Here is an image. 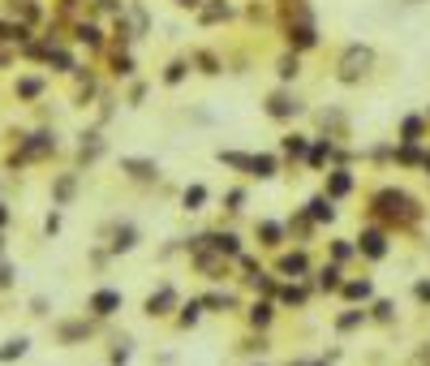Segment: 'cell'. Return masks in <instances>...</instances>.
Segmentation results:
<instances>
[{
	"label": "cell",
	"instance_id": "57",
	"mask_svg": "<svg viewBox=\"0 0 430 366\" xmlns=\"http://www.w3.org/2000/svg\"><path fill=\"white\" fill-rule=\"evenodd\" d=\"M254 366H263V362H254Z\"/></svg>",
	"mask_w": 430,
	"mask_h": 366
},
{
	"label": "cell",
	"instance_id": "38",
	"mask_svg": "<svg viewBox=\"0 0 430 366\" xmlns=\"http://www.w3.org/2000/svg\"><path fill=\"white\" fill-rule=\"evenodd\" d=\"M26 349H31V340L26 336H9L5 345H0V362H13V358H26Z\"/></svg>",
	"mask_w": 430,
	"mask_h": 366
},
{
	"label": "cell",
	"instance_id": "53",
	"mask_svg": "<svg viewBox=\"0 0 430 366\" xmlns=\"http://www.w3.org/2000/svg\"><path fill=\"white\" fill-rule=\"evenodd\" d=\"M9 280H13V267H0V289H5Z\"/></svg>",
	"mask_w": 430,
	"mask_h": 366
},
{
	"label": "cell",
	"instance_id": "31",
	"mask_svg": "<svg viewBox=\"0 0 430 366\" xmlns=\"http://www.w3.org/2000/svg\"><path fill=\"white\" fill-rule=\"evenodd\" d=\"M202 314H207V310H202V302H198V298L181 302V310H176V328H181V332H194V328L202 323Z\"/></svg>",
	"mask_w": 430,
	"mask_h": 366
},
{
	"label": "cell",
	"instance_id": "37",
	"mask_svg": "<svg viewBox=\"0 0 430 366\" xmlns=\"http://www.w3.org/2000/svg\"><path fill=\"white\" fill-rule=\"evenodd\" d=\"M233 17V5H224V0H215V5H202L198 9V22L202 26H211V22H229Z\"/></svg>",
	"mask_w": 430,
	"mask_h": 366
},
{
	"label": "cell",
	"instance_id": "26",
	"mask_svg": "<svg viewBox=\"0 0 430 366\" xmlns=\"http://www.w3.org/2000/svg\"><path fill=\"white\" fill-rule=\"evenodd\" d=\"M370 323V314H366V306H344L336 319H332V328L340 332V336H348V332H358V328H366Z\"/></svg>",
	"mask_w": 430,
	"mask_h": 366
},
{
	"label": "cell",
	"instance_id": "48",
	"mask_svg": "<svg viewBox=\"0 0 430 366\" xmlns=\"http://www.w3.org/2000/svg\"><path fill=\"white\" fill-rule=\"evenodd\" d=\"M130 353H134V349H130V340H121V345L108 353V366H125V362H130Z\"/></svg>",
	"mask_w": 430,
	"mask_h": 366
},
{
	"label": "cell",
	"instance_id": "50",
	"mask_svg": "<svg viewBox=\"0 0 430 366\" xmlns=\"http://www.w3.org/2000/svg\"><path fill=\"white\" fill-rule=\"evenodd\" d=\"M289 366H332V362H327V358H293Z\"/></svg>",
	"mask_w": 430,
	"mask_h": 366
},
{
	"label": "cell",
	"instance_id": "24",
	"mask_svg": "<svg viewBox=\"0 0 430 366\" xmlns=\"http://www.w3.org/2000/svg\"><path fill=\"white\" fill-rule=\"evenodd\" d=\"M301 211H306V215L314 220L318 229H323V224H332V220H336V203L327 199L323 190H318V194H310V199H306V207H301Z\"/></svg>",
	"mask_w": 430,
	"mask_h": 366
},
{
	"label": "cell",
	"instance_id": "33",
	"mask_svg": "<svg viewBox=\"0 0 430 366\" xmlns=\"http://www.w3.org/2000/svg\"><path fill=\"white\" fill-rule=\"evenodd\" d=\"M297 73H301V56L297 52H284L280 61H275V78H280V86H293Z\"/></svg>",
	"mask_w": 430,
	"mask_h": 366
},
{
	"label": "cell",
	"instance_id": "30",
	"mask_svg": "<svg viewBox=\"0 0 430 366\" xmlns=\"http://www.w3.org/2000/svg\"><path fill=\"white\" fill-rule=\"evenodd\" d=\"M353 259H358V241H353V237H332V246H327V263L344 267Z\"/></svg>",
	"mask_w": 430,
	"mask_h": 366
},
{
	"label": "cell",
	"instance_id": "39",
	"mask_svg": "<svg viewBox=\"0 0 430 366\" xmlns=\"http://www.w3.org/2000/svg\"><path fill=\"white\" fill-rule=\"evenodd\" d=\"M271 349V340H267V332H249L245 340H241V353H249V358H263Z\"/></svg>",
	"mask_w": 430,
	"mask_h": 366
},
{
	"label": "cell",
	"instance_id": "22",
	"mask_svg": "<svg viewBox=\"0 0 430 366\" xmlns=\"http://www.w3.org/2000/svg\"><path fill=\"white\" fill-rule=\"evenodd\" d=\"M121 302H125L121 289H95L86 306H91V314H99V319H112V314L121 310Z\"/></svg>",
	"mask_w": 430,
	"mask_h": 366
},
{
	"label": "cell",
	"instance_id": "1",
	"mask_svg": "<svg viewBox=\"0 0 430 366\" xmlns=\"http://www.w3.org/2000/svg\"><path fill=\"white\" fill-rule=\"evenodd\" d=\"M370 224H383L387 233L392 229H404V224H417V220L426 215V207L413 199L409 190H396V185H378L370 190Z\"/></svg>",
	"mask_w": 430,
	"mask_h": 366
},
{
	"label": "cell",
	"instance_id": "49",
	"mask_svg": "<svg viewBox=\"0 0 430 366\" xmlns=\"http://www.w3.org/2000/svg\"><path fill=\"white\" fill-rule=\"evenodd\" d=\"M43 233H47V237H52V233H61V215H56V211L43 220Z\"/></svg>",
	"mask_w": 430,
	"mask_h": 366
},
{
	"label": "cell",
	"instance_id": "7",
	"mask_svg": "<svg viewBox=\"0 0 430 366\" xmlns=\"http://www.w3.org/2000/svg\"><path fill=\"white\" fill-rule=\"evenodd\" d=\"M284 39H289V52H314L318 47V26H314V17L310 13H301V17H293L289 26H284Z\"/></svg>",
	"mask_w": 430,
	"mask_h": 366
},
{
	"label": "cell",
	"instance_id": "54",
	"mask_svg": "<svg viewBox=\"0 0 430 366\" xmlns=\"http://www.w3.org/2000/svg\"><path fill=\"white\" fill-rule=\"evenodd\" d=\"M422 173L430 177V146H426V160H422Z\"/></svg>",
	"mask_w": 430,
	"mask_h": 366
},
{
	"label": "cell",
	"instance_id": "14",
	"mask_svg": "<svg viewBox=\"0 0 430 366\" xmlns=\"http://www.w3.org/2000/svg\"><path fill=\"white\" fill-rule=\"evenodd\" d=\"M340 302L344 306H370L374 302V280L370 276H348L340 289Z\"/></svg>",
	"mask_w": 430,
	"mask_h": 366
},
{
	"label": "cell",
	"instance_id": "23",
	"mask_svg": "<svg viewBox=\"0 0 430 366\" xmlns=\"http://www.w3.org/2000/svg\"><path fill=\"white\" fill-rule=\"evenodd\" d=\"M426 112H409L400 121V130H396V142H409V146H422V138H426Z\"/></svg>",
	"mask_w": 430,
	"mask_h": 366
},
{
	"label": "cell",
	"instance_id": "42",
	"mask_svg": "<svg viewBox=\"0 0 430 366\" xmlns=\"http://www.w3.org/2000/svg\"><path fill=\"white\" fill-rule=\"evenodd\" d=\"M78 43H86V47H104V31H99L95 22H78Z\"/></svg>",
	"mask_w": 430,
	"mask_h": 366
},
{
	"label": "cell",
	"instance_id": "51",
	"mask_svg": "<svg viewBox=\"0 0 430 366\" xmlns=\"http://www.w3.org/2000/svg\"><path fill=\"white\" fill-rule=\"evenodd\" d=\"M142 95H146V82H134V91H130V104H134V108L142 104Z\"/></svg>",
	"mask_w": 430,
	"mask_h": 366
},
{
	"label": "cell",
	"instance_id": "3",
	"mask_svg": "<svg viewBox=\"0 0 430 366\" xmlns=\"http://www.w3.org/2000/svg\"><path fill=\"white\" fill-rule=\"evenodd\" d=\"M263 112H267L271 121H280V125H284V121H297L301 112H306V100H301L293 86H275L267 100H263Z\"/></svg>",
	"mask_w": 430,
	"mask_h": 366
},
{
	"label": "cell",
	"instance_id": "36",
	"mask_svg": "<svg viewBox=\"0 0 430 366\" xmlns=\"http://www.w3.org/2000/svg\"><path fill=\"white\" fill-rule=\"evenodd\" d=\"M190 56H176V61H168V69H164V86H181L185 78H190Z\"/></svg>",
	"mask_w": 430,
	"mask_h": 366
},
{
	"label": "cell",
	"instance_id": "12",
	"mask_svg": "<svg viewBox=\"0 0 430 366\" xmlns=\"http://www.w3.org/2000/svg\"><path fill=\"white\" fill-rule=\"evenodd\" d=\"M271 323H275V302H271V298L245 302V328H249V332H271Z\"/></svg>",
	"mask_w": 430,
	"mask_h": 366
},
{
	"label": "cell",
	"instance_id": "11",
	"mask_svg": "<svg viewBox=\"0 0 430 366\" xmlns=\"http://www.w3.org/2000/svg\"><path fill=\"white\" fill-rule=\"evenodd\" d=\"M314 298V284L310 280H284L275 289V306H293V310H306Z\"/></svg>",
	"mask_w": 430,
	"mask_h": 366
},
{
	"label": "cell",
	"instance_id": "2",
	"mask_svg": "<svg viewBox=\"0 0 430 366\" xmlns=\"http://www.w3.org/2000/svg\"><path fill=\"white\" fill-rule=\"evenodd\" d=\"M370 65H374V47H366V43H348L344 56H340V65H336V82H344V86L362 82L366 73H370Z\"/></svg>",
	"mask_w": 430,
	"mask_h": 366
},
{
	"label": "cell",
	"instance_id": "34",
	"mask_svg": "<svg viewBox=\"0 0 430 366\" xmlns=\"http://www.w3.org/2000/svg\"><path fill=\"white\" fill-rule=\"evenodd\" d=\"M215 160L224 164V168H233V173H249V151H233V146H220V151H215Z\"/></svg>",
	"mask_w": 430,
	"mask_h": 366
},
{
	"label": "cell",
	"instance_id": "17",
	"mask_svg": "<svg viewBox=\"0 0 430 366\" xmlns=\"http://www.w3.org/2000/svg\"><path fill=\"white\" fill-rule=\"evenodd\" d=\"M344 267H336V263H323V267H314V276H310V284L318 289V293H332V298H340V289H344Z\"/></svg>",
	"mask_w": 430,
	"mask_h": 366
},
{
	"label": "cell",
	"instance_id": "55",
	"mask_svg": "<svg viewBox=\"0 0 430 366\" xmlns=\"http://www.w3.org/2000/svg\"><path fill=\"white\" fill-rule=\"evenodd\" d=\"M5 220H9V211H5V203H0V224H5Z\"/></svg>",
	"mask_w": 430,
	"mask_h": 366
},
{
	"label": "cell",
	"instance_id": "56",
	"mask_svg": "<svg viewBox=\"0 0 430 366\" xmlns=\"http://www.w3.org/2000/svg\"><path fill=\"white\" fill-rule=\"evenodd\" d=\"M409 5H422V0H409Z\"/></svg>",
	"mask_w": 430,
	"mask_h": 366
},
{
	"label": "cell",
	"instance_id": "29",
	"mask_svg": "<svg viewBox=\"0 0 430 366\" xmlns=\"http://www.w3.org/2000/svg\"><path fill=\"white\" fill-rule=\"evenodd\" d=\"M422 160H426V146L392 142V164H400V168H422Z\"/></svg>",
	"mask_w": 430,
	"mask_h": 366
},
{
	"label": "cell",
	"instance_id": "27",
	"mask_svg": "<svg viewBox=\"0 0 430 366\" xmlns=\"http://www.w3.org/2000/svg\"><path fill=\"white\" fill-rule=\"evenodd\" d=\"M207 203H211V190L202 185V181H194V185H185V190H181V211L198 215V211H207Z\"/></svg>",
	"mask_w": 430,
	"mask_h": 366
},
{
	"label": "cell",
	"instance_id": "52",
	"mask_svg": "<svg viewBox=\"0 0 430 366\" xmlns=\"http://www.w3.org/2000/svg\"><path fill=\"white\" fill-rule=\"evenodd\" d=\"M176 9H202V0H172Z\"/></svg>",
	"mask_w": 430,
	"mask_h": 366
},
{
	"label": "cell",
	"instance_id": "28",
	"mask_svg": "<svg viewBox=\"0 0 430 366\" xmlns=\"http://www.w3.org/2000/svg\"><path fill=\"white\" fill-rule=\"evenodd\" d=\"M284 229H289V237H297V246H310V237H314V220L306 215V211H293L289 220H284Z\"/></svg>",
	"mask_w": 430,
	"mask_h": 366
},
{
	"label": "cell",
	"instance_id": "8",
	"mask_svg": "<svg viewBox=\"0 0 430 366\" xmlns=\"http://www.w3.org/2000/svg\"><path fill=\"white\" fill-rule=\"evenodd\" d=\"M172 310H181V293H176L172 280H164V284L142 302V314H146V319H168Z\"/></svg>",
	"mask_w": 430,
	"mask_h": 366
},
{
	"label": "cell",
	"instance_id": "18",
	"mask_svg": "<svg viewBox=\"0 0 430 366\" xmlns=\"http://www.w3.org/2000/svg\"><path fill=\"white\" fill-rule=\"evenodd\" d=\"M310 142H314L310 134H297V130H293V134H284V138H280V151H275V155H280L284 164H306Z\"/></svg>",
	"mask_w": 430,
	"mask_h": 366
},
{
	"label": "cell",
	"instance_id": "9",
	"mask_svg": "<svg viewBox=\"0 0 430 366\" xmlns=\"http://www.w3.org/2000/svg\"><path fill=\"white\" fill-rule=\"evenodd\" d=\"M198 302H202V310H207V314H233V310H245V302H241L237 289H207Z\"/></svg>",
	"mask_w": 430,
	"mask_h": 366
},
{
	"label": "cell",
	"instance_id": "35",
	"mask_svg": "<svg viewBox=\"0 0 430 366\" xmlns=\"http://www.w3.org/2000/svg\"><path fill=\"white\" fill-rule=\"evenodd\" d=\"M190 65H194L198 73H207V78H220V73H224V61H220L215 52H207V47H202V52H194Z\"/></svg>",
	"mask_w": 430,
	"mask_h": 366
},
{
	"label": "cell",
	"instance_id": "10",
	"mask_svg": "<svg viewBox=\"0 0 430 366\" xmlns=\"http://www.w3.org/2000/svg\"><path fill=\"white\" fill-rule=\"evenodd\" d=\"M353 190H358V173H353V168H327L323 194H327V199H332V203H344Z\"/></svg>",
	"mask_w": 430,
	"mask_h": 366
},
{
	"label": "cell",
	"instance_id": "45",
	"mask_svg": "<svg viewBox=\"0 0 430 366\" xmlns=\"http://www.w3.org/2000/svg\"><path fill=\"white\" fill-rule=\"evenodd\" d=\"M56 332H61V340H65V345H73V340L91 336V323H86V319H82V323H61Z\"/></svg>",
	"mask_w": 430,
	"mask_h": 366
},
{
	"label": "cell",
	"instance_id": "46",
	"mask_svg": "<svg viewBox=\"0 0 430 366\" xmlns=\"http://www.w3.org/2000/svg\"><path fill=\"white\" fill-rule=\"evenodd\" d=\"M17 95H22V100H39V95H43V78H17Z\"/></svg>",
	"mask_w": 430,
	"mask_h": 366
},
{
	"label": "cell",
	"instance_id": "6",
	"mask_svg": "<svg viewBox=\"0 0 430 366\" xmlns=\"http://www.w3.org/2000/svg\"><path fill=\"white\" fill-rule=\"evenodd\" d=\"M190 267H194L198 276H207L211 284H220V280H229V276H233V267H237V263H233V259H224L220 250H211V246H207V250L190 254Z\"/></svg>",
	"mask_w": 430,
	"mask_h": 366
},
{
	"label": "cell",
	"instance_id": "21",
	"mask_svg": "<svg viewBox=\"0 0 430 366\" xmlns=\"http://www.w3.org/2000/svg\"><path fill=\"white\" fill-rule=\"evenodd\" d=\"M336 146H340V142H332V138H314V142H310V155H306L310 173H323L327 164L336 168Z\"/></svg>",
	"mask_w": 430,
	"mask_h": 366
},
{
	"label": "cell",
	"instance_id": "40",
	"mask_svg": "<svg viewBox=\"0 0 430 366\" xmlns=\"http://www.w3.org/2000/svg\"><path fill=\"white\" fill-rule=\"evenodd\" d=\"M245 199H249V194H245V185L224 190V211H229V215H241V211H245Z\"/></svg>",
	"mask_w": 430,
	"mask_h": 366
},
{
	"label": "cell",
	"instance_id": "44",
	"mask_svg": "<svg viewBox=\"0 0 430 366\" xmlns=\"http://www.w3.org/2000/svg\"><path fill=\"white\" fill-rule=\"evenodd\" d=\"M73 190H78V177H73V173H65V177L52 185V199H56V203H69V199H73Z\"/></svg>",
	"mask_w": 430,
	"mask_h": 366
},
{
	"label": "cell",
	"instance_id": "19",
	"mask_svg": "<svg viewBox=\"0 0 430 366\" xmlns=\"http://www.w3.org/2000/svg\"><path fill=\"white\" fill-rule=\"evenodd\" d=\"M108 233H112V241H108V250H112V254H130V250L138 246V237H142L134 220H116Z\"/></svg>",
	"mask_w": 430,
	"mask_h": 366
},
{
	"label": "cell",
	"instance_id": "16",
	"mask_svg": "<svg viewBox=\"0 0 430 366\" xmlns=\"http://www.w3.org/2000/svg\"><path fill=\"white\" fill-rule=\"evenodd\" d=\"M207 241H211V250H220L224 259H233V263L245 254L241 233H237V229H207Z\"/></svg>",
	"mask_w": 430,
	"mask_h": 366
},
{
	"label": "cell",
	"instance_id": "20",
	"mask_svg": "<svg viewBox=\"0 0 430 366\" xmlns=\"http://www.w3.org/2000/svg\"><path fill=\"white\" fill-rule=\"evenodd\" d=\"M284 168V160L275 155V151H249V173L245 177H254V181H271L275 173Z\"/></svg>",
	"mask_w": 430,
	"mask_h": 366
},
{
	"label": "cell",
	"instance_id": "4",
	"mask_svg": "<svg viewBox=\"0 0 430 366\" xmlns=\"http://www.w3.org/2000/svg\"><path fill=\"white\" fill-rule=\"evenodd\" d=\"M271 272H275V280H310L314 276V263H310L306 246H297V250H280V254H275Z\"/></svg>",
	"mask_w": 430,
	"mask_h": 366
},
{
	"label": "cell",
	"instance_id": "25",
	"mask_svg": "<svg viewBox=\"0 0 430 366\" xmlns=\"http://www.w3.org/2000/svg\"><path fill=\"white\" fill-rule=\"evenodd\" d=\"M47 151H56V134L52 130H39V134H31L26 142H22V155L17 160H39Z\"/></svg>",
	"mask_w": 430,
	"mask_h": 366
},
{
	"label": "cell",
	"instance_id": "15",
	"mask_svg": "<svg viewBox=\"0 0 430 366\" xmlns=\"http://www.w3.org/2000/svg\"><path fill=\"white\" fill-rule=\"evenodd\" d=\"M254 237H259L263 250H275V254H280L284 241H289V229H284V220H259V224H254Z\"/></svg>",
	"mask_w": 430,
	"mask_h": 366
},
{
	"label": "cell",
	"instance_id": "47",
	"mask_svg": "<svg viewBox=\"0 0 430 366\" xmlns=\"http://www.w3.org/2000/svg\"><path fill=\"white\" fill-rule=\"evenodd\" d=\"M413 302L430 310V276H417V280H413Z\"/></svg>",
	"mask_w": 430,
	"mask_h": 366
},
{
	"label": "cell",
	"instance_id": "5",
	"mask_svg": "<svg viewBox=\"0 0 430 366\" xmlns=\"http://www.w3.org/2000/svg\"><path fill=\"white\" fill-rule=\"evenodd\" d=\"M353 241H358V259H366V263H383L392 254V233L383 224H366Z\"/></svg>",
	"mask_w": 430,
	"mask_h": 366
},
{
	"label": "cell",
	"instance_id": "41",
	"mask_svg": "<svg viewBox=\"0 0 430 366\" xmlns=\"http://www.w3.org/2000/svg\"><path fill=\"white\" fill-rule=\"evenodd\" d=\"M78 155L91 164V160H99V155H104V138H99V134H82V146H78Z\"/></svg>",
	"mask_w": 430,
	"mask_h": 366
},
{
	"label": "cell",
	"instance_id": "43",
	"mask_svg": "<svg viewBox=\"0 0 430 366\" xmlns=\"http://www.w3.org/2000/svg\"><path fill=\"white\" fill-rule=\"evenodd\" d=\"M112 73H116V78H134V73H138L134 56H130V52H121V47H116V56H112Z\"/></svg>",
	"mask_w": 430,
	"mask_h": 366
},
{
	"label": "cell",
	"instance_id": "32",
	"mask_svg": "<svg viewBox=\"0 0 430 366\" xmlns=\"http://www.w3.org/2000/svg\"><path fill=\"white\" fill-rule=\"evenodd\" d=\"M366 314H370V323L392 328V323H396V302H392V298H374V302L366 306Z\"/></svg>",
	"mask_w": 430,
	"mask_h": 366
},
{
	"label": "cell",
	"instance_id": "13",
	"mask_svg": "<svg viewBox=\"0 0 430 366\" xmlns=\"http://www.w3.org/2000/svg\"><path fill=\"white\" fill-rule=\"evenodd\" d=\"M121 173L130 177V181H160V160H151V155H125L121 160Z\"/></svg>",
	"mask_w": 430,
	"mask_h": 366
}]
</instances>
